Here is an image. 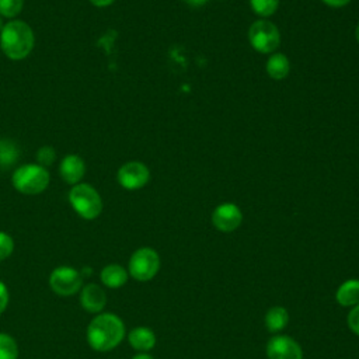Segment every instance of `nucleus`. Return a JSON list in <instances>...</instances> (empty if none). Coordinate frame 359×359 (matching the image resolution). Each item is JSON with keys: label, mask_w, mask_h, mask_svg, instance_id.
Masks as SVG:
<instances>
[{"label": "nucleus", "mask_w": 359, "mask_h": 359, "mask_svg": "<svg viewBox=\"0 0 359 359\" xmlns=\"http://www.w3.org/2000/svg\"><path fill=\"white\" fill-rule=\"evenodd\" d=\"M90 348L97 352H109L115 349L125 337V324L114 313L97 314L86 331Z\"/></svg>", "instance_id": "obj_1"}, {"label": "nucleus", "mask_w": 359, "mask_h": 359, "mask_svg": "<svg viewBox=\"0 0 359 359\" xmlns=\"http://www.w3.org/2000/svg\"><path fill=\"white\" fill-rule=\"evenodd\" d=\"M34 45L35 35L27 22L21 20H11L4 24L0 32V48L8 59H25L34 49Z\"/></svg>", "instance_id": "obj_2"}, {"label": "nucleus", "mask_w": 359, "mask_h": 359, "mask_svg": "<svg viewBox=\"0 0 359 359\" xmlns=\"http://www.w3.org/2000/svg\"><path fill=\"white\" fill-rule=\"evenodd\" d=\"M69 202L73 210L86 220L97 219L102 212V199L98 191L84 182H79L69 191Z\"/></svg>", "instance_id": "obj_3"}, {"label": "nucleus", "mask_w": 359, "mask_h": 359, "mask_svg": "<svg viewBox=\"0 0 359 359\" xmlns=\"http://www.w3.org/2000/svg\"><path fill=\"white\" fill-rule=\"evenodd\" d=\"M13 187L24 195H38L49 185V172L39 164H22L11 175Z\"/></svg>", "instance_id": "obj_4"}, {"label": "nucleus", "mask_w": 359, "mask_h": 359, "mask_svg": "<svg viewBox=\"0 0 359 359\" xmlns=\"http://www.w3.org/2000/svg\"><path fill=\"white\" fill-rule=\"evenodd\" d=\"M160 269V257L156 250L150 247L137 248L129 258L128 272L139 282H147L153 279Z\"/></svg>", "instance_id": "obj_5"}, {"label": "nucleus", "mask_w": 359, "mask_h": 359, "mask_svg": "<svg viewBox=\"0 0 359 359\" xmlns=\"http://www.w3.org/2000/svg\"><path fill=\"white\" fill-rule=\"evenodd\" d=\"M248 39L251 46L259 53H271L280 43V34L275 24L266 20H258L252 22L248 31Z\"/></svg>", "instance_id": "obj_6"}, {"label": "nucleus", "mask_w": 359, "mask_h": 359, "mask_svg": "<svg viewBox=\"0 0 359 359\" xmlns=\"http://www.w3.org/2000/svg\"><path fill=\"white\" fill-rule=\"evenodd\" d=\"M49 286L59 296H73L83 287V275L73 266H56L49 275Z\"/></svg>", "instance_id": "obj_7"}, {"label": "nucleus", "mask_w": 359, "mask_h": 359, "mask_svg": "<svg viewBox=\"0 0 359 359\" xmlns=\"http://www.w3.org/2000/svg\"><path fill=\"white\" fill-rule=\"evenodd\" d=\"M116 177L122 188L136 191L147 184L150 178V171L140 161H128L119 167Z\"/></svg>", "instance_id": "obj_8"}, {"label": "nucleus", "mask_w": 359, "mask_h": 359, "mask_svg": "<svg viewBox=\"0 0 359 359\" xmlns=\"http://www.w3.org/2000/svg\"><path fill=\"white\" fill-rule=\"evenodd\" d=\"M269 359H303L302 346L287 335H275L266 344Z\"/></svg>", "instance_id": "obj_9"}, {"label": "nucleus", "mask_w": 359, "mask_h": 359, "mask_svg": "<svg viewBox=\"0 0 359 359\" xmlns=\"http://www.w3.org/2000/svg\"><path fill=\"white\" fill-rule=\"evenodd\" d=\"M243 222V213L240 208L234 203L226 202L215 208L212 213L213 226L223 233L234 231Z\"/></svg>", "instance_id": "obj_10"}, {"label": "nucleus", "mask_w": 359, "mask_h": 359, "mask_svg": "<svg viewBox=\"0 0 359 359\" xmlns=\"http://www.w3.org/2000/svg\"><path fill=\"white\" fill-rule=\"evenodd\" d=\"M80 304L91 314H100L107 304L105 290L97 283H87L80 290Z\"/></svg>", "instance_id": "obj_11"}, {"label": "nucleus", "mask_w": 359, "mask_h": 359, "mask_svg": "<svg viewBox=\"0 0 359 359\" xmlns=\"http://www.w3.org/2000/svg\"><path fill=\"white\" fill-rule=\"evenodd\" d=\"M59 172L65 182L70 185H76L81 181V178L86 174V163L77 154H67L60 161Z\"/></svg>", "instance_id": "obj_12"}, {"label": "nucleus", "mask_w": 359, "mask_h": 359, "mask_svg": "<svg viewBox=\"0 0 359 359\" xmlns=\"http://www.w3.org/2000/svg\"><path fill=\"white\" fill-rule=\"evenodd\" d=\"M100 278L104 286L109 289H118L128 282L129 272L119 264H108L101 269Z\"/></svg>", "instance_id": "obj_13"}, {"label": "nucleus", "mask_w": 359, "mask_h": 359, "mask_svg": "<svg viewBox=\"0 0 359 359\" xmlns=\"http://www.w3.org/2000/svg\"><path fill=\"white\" fill-rule=\"evenodd\" d=\"M128 341L135 351L149 352L156 345V334L147 327H135L130 330Z\"/></svg>", "instance_id": "obj_14"}, {"label": "nucleus", "mask_w": 359, "mask_h": 359, "mask_svg": "<svg viewBox=\"0 0 359 359\" xmlns=\"http://www.w3.org/2000/svg\"><path fill=\"white\" fill-rule=\"evenodd\" d=\"M337 302L342 307H353L359 303V279H348L339 285L335 293Z\"/></svg>", "instance_id": "obj_15"}, {"label": "nucleus", "mask_w": 359, "mask_h": 359, "mask_svg": "<svg viewBox=\"0 0 359 359\" xmlns=\"http://www.w3.org/2000/svg\"><path fill=\"white\" fill-rule=\"evenodd\" d=\"M264 323H265V327L269 332H273V334L279 332L287 325L289 313L282 306H273L266 311Z\"/></svg>", "instance_id": "obj_16"}, {"label": "nucleus", "mask_w": 359, "mask_h": 359, "mask_svg": "<svg viewBox=\"0 0 359 359\" xmlns=\"http://www.w3.org/2000/svg\"><path fill=\"white\" fill-rule=\"evenodd\" d=\"M289 59L282 53H273L266 62V73L275 80H282L289 74Z\"/></svg>", "instance_id": "obj_17"}, {"label": "nucleus", "mask_w": 359, "mask_h": 359, "mask_svg": "<svg viewBox=\"0 0 359 359\" xmlns=\"http://www.w3.org/2000/svg\"><path fill=\"white\" fill-rule=\"evenodd\" d=\"M0 359H18V345L15 339L6 332H0Z\"/></svg>", "instance_id": "obj_18"}, {"label": "nucleus", "mask_w": 359, "mask_h": 359, "mask_svg": "<svg viewBox=\"0 0 359 359\" xmlns=\"http://www.w3.org/2000/svg\"><path fill=\"white\" fill-rule=\"evenodd\" d=\"M279 0H250V6L261 17L272 15L278 8Z\"/></svg>", "instance_id": "obj_19"}, {"label": "nucleus", "mask_w": 359, "mask_h": 359, "mask_svg": "<svg viewBox=\"0 0 359 359\" xmlns=\"http://www.w3.org/2000/svg\"><path fill=\"white\" fill-rule=\"evenodd\" d=\"M24 7V0H0V15L4 18L17 17Z\"/></svg>", "instance_id": "obj_20"}, {"label": "nucleus", "mask_w": 359, "mask_h": 359, "mask_svg": "<svg viewBox=\"0 0 359 359\" xmlns=\"http://www.w3.org/2000/svg\"><path fill=\"white\" fill-rule=\"evenodd\" d=\"M17 149L14 146V143L8 142V140H3L0 142V164L7 167L14 164V161L17 160Z\"/></svg>", "instance_id": "obj_21"}, {"label": "nucleus", "mask_w": 359, "mask_h": 359, "mask_svg": "<svg viewBox=\"0 0 359 359\" xmlns=\"http://www.w3.org/2000/svg\"><path fill=\"white\" fill-rule=\"evenodd\" d=\"M14 251V240L13 237L6 233L0 231V261L7 259Z\"/></svg>", "instance_id": "obj_22"}, {"label": "nucleus", "mask_w": 359, "mask_h": 359, "mask_svg": "<svg viewBox=\"0 0 359 359\" xmlns=\"http://www.w3.org/2000/svg\"><path fill=\"white\" fill-rule=\"evenodd\" d=\"M56 158V151L52 146H42L36 153V161L39 165H50Z\"/></svg>", "instance_id": "obj_23"}, {"label": "nucleus", "mask_w": 359, "mask_h": 359, "mask_svg": "<svg viewBox=\"0 0 359 359\" xmlns=\"http://www.w3.org/2000/svg\"><path fill=\"white\" fill-rule=\"evenodd\" d=\"M348 327L353 334L359 337V303L353 306L348 314Z\"/></svg>", "instance_id": "obj_24"}, {"label": "nucleus", "mask_w": 359, "mask_h": 359, "mask_svg": "<svg viewBox=\"0 0 359 359\" xmlns=\"http://www.w3.org/2000/svg\"><path fill=\"white\" fill-rule=\"evenodd\" d=\"M8 300H10L8 289H7L6 283L0 280V316L6 311V309L8 306Z\"/></svg>", "instance_id": "obj_25"}, {"label": "nucleus", "mask_w": 359, "mask_h": 359, "mask_svg": "<svg viewBox=\"0 0 359 359\" xmlns=\"http://www.w3.org/2000/svg\"><path fill=\"white\" fill-rule=\"evenodd\" d=\"M323 3H325L327 6H330V7H335V8H338V7H344V6H346L351 0H321Z\"/></svg>", "instance_id": "obj_26"}, {"label": "nucleus", "mask_w": 359, "mask_h": 359, "mask_svg": "<svg viewBox=\"0 0 359 359\" xmlns=\"http://www.w3.org/2000/svg\"><path fill=\"white\" fill-rule=\"evenodd\" d=\"M95 7H108L111 6L115 0H90Z\"/></svg>", "instance_id": "obj_27"}, {"label": "nucleus", "mask_w": 359, "mask_h": 359, "mask_svg": "<svg viewBox=\"0 0 359 359\" xmlns=\"http://www.w3.org/2000/svg\"><path fill=\"white\" fill-rule=\"evenodd\" d=\"M191 7H202L208 0H184Z\"/></svg>", "instance_id": "obj_28"}, {"label": "nucleus", "mask_w": 359, "mask_h": 359, "mask_svg": "<svg viewBox=\"0 0 359 359\" xmlns=\"http://www.w3.org/2000/svg\"><path fill=\"white\" fill-rule=\"evenodd\" d=\"M132 359H154L151 355H149L147 352H140L137 355H135Z\"/></svg>", "instance_id": "obj_29"}, {"label": "nucleus", "mask_w": 359, "mask_h": 359, "mask_svg": "<svg viewBox=\"0 0 359 359\" xmlns=\"http://www.w3.org/2000/svg\"><path fill=\"white\" fill-rule=\"evenodd\" d=\"M355 36H356V41L359 42V24H358V27H356V29H355Z\"/></svg>", "instance_id": "obj_30"}, {"label": "nucleus", "mask_w": 359, "mask_h": 359, "mask_svg": "<svg viewBox=\"0 0 359 359\" xmlns=\"http://www.w3.org/2000/svg\"><path fill=\"white\" fill-rule=\"evenodd\" d=\"M3 27H4V25H3V21H1V15H0V32H1V29H3Z\"/></svg>", "instance_id": "obj_31"}]
</instances>
